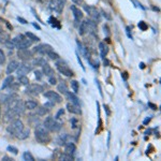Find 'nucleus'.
Segmentation results:
<instances>
[{"label": "nucleus", "instance_id": "f257e3e1", "mask_svg": "<svg viewBox=\"0 0 161 161\" xmlns=\"http://www.w3.org/2000/svg\"><path fill=\"white\" fill-rule=\"evenodd\" d=\"M34 135L38 142L42 143V144H48L51 141V135L48 133V129L45 128L44 126L38 125L36 130H34Z\"/></svg>", "mask_w": 161, "mask_h": 161}, {"label": "nucleus", "instance_id": "f03ea898", "mask_svg": "<svg viewBox=\"0 0 161 161\" xmlns=\"http://www.w3.org/2000/svg\"><path fill=\"white\" fill-rule=\"evenodd\" d=\"M12 41H13V43H14L15 48H18V50H24V48H30L31 43H32V41H30L28 38H25L23 34L16 36Z\"/></svg>", "mask_w": 161, "mask_h": 161}, {"label": "nucleus", "instance_id": "7ed1b4c3", "mask_svg": "<svg viewBox=\"0 0 161 161\" xmlns=\"http://www.w3.org/2000/svg\"><path fill=\"white\" fill-rule=\"evenodd\" d=\"M44 127L48 130L52 131V132H58L61 128V123H58L56 120V118H53V117H48V118L44 120Z\"/></svg>", "mask_w": 161, "mask_h": 161}, {"label": "nucleus", "instance_id": "20e7f679", "mask_svg": "<svg viewBox=\"0 0 161 161\" xmlns=\"http://www.w3.org/2000/svg\"><path fill=\"white\" fill-rule=\"evenodd\" d=\"M23 129H24V125H23L21 120H19V119H16V120H14L13 123H11L9 126H8L7 131L10 133V134L17 135L21 130H23Z\"/></svg>", "mask_w": 161, "mask_h": 161}, {"label": "nucleus", "instance_id": "39448f33", "mask_svg": "<svg viewBox=\"0 0 161 161\" xmlns=\"http://www.w3.org/2000/svg\"><path fill=\"white\" fill-rule=\"evenodd\" d=\"M56 68L57 70L60 72L61 74L66 76H72L73 75V72L70 70V68L68 67V64L64 61V60H59V61L56 62Z\"/></svg>", "mask_w": 161, "mask_h": 161}, {"label": "nucleus", "instance_id": "423d86ee", "mask_svg": "<svg viewBox=\"0 0 161 161\" xmlns=\"http://www.w3.org/2000/svg\"><path fill=\"white\" fill-rule=\"evenodd\" d=\"M84 10H85L86 12H87V14L91 17V19H93L94 21H100V19H101V15H100V13L98 12L97 9H96L95 7L85 5H84Z\"/></svg>", "mask_w": 161, "mask_h": 161}, {"label": "nucleus", "instance_id": "0eeeda50", "mask_svg": "<svg viewBox=\"0 0 161 161\" xmlns=\"http://www.w3.org/2000/svg\"><path fill=\"white\" fill-rule=\"evenodd\" d=\"M64 5H66V0H51L50 8L52 10H54L55 12L61 13Z\"/></svg>", "mask_w": 161, "mask_h": 161}, {"label": "nucleus", "instance_id": "6e6552de", "mask_svg": "<svg viewBox=\"0 0 161 161\" xmlns=\"http://www.w3.org/2000/svg\"><path fill=\"white\" fill-rule=\"evenodd\" d=\"M26 94L28 95H32V96H38L39 94H41L43 91V87L38 84H32V85H29L26 88Z\"/></svg>", "mask_w": 161, "mask_h": 161}, {"label": "nucleus", "instance_id": "1a4fd4ad", "mask_svg": "<svg viewBox=\"0 0 161 161\" xmlns=\"http://www.w3.org/2000/svg\"><path fill=\"white\" fill-rule=\"evenodd\" d=\"M31 70H32V64H19L18 68H17V76L19 77V76L26 75V74H28Z\"/></svg>", "mask_w": 161, "mask_h": 161}, {"label": "nucleus", "instance_id": "9d476101", "mask_svg": "<svg viewBox=\"0 0 161 161\" xmlns=\"http://www.w3.org/2000/svg\"><path fill=\"white\" fill-rule=\"evenodd\" d=\"M44 97L48 98L50 101H53L54 103H60V102L62 101V98L60 97V96L58 95L57 93L52 91V90H50V91H48V93H45Z\"/></svg>", "mask_w": 161, "mask_h": 161}, {"label": "nucleus", "instance_id": "9b49d317", "mask_svg": "<svg viewBox=\"0 0 161 161\" xmlns=\"http://www.w3.org/2000/svg\"><path fill=\"white\" fill-rule=\"evenodd\" d=\"M51 51H53V48L50 44H41V45H39V46H36V48H33V52L34 53H40V54H42V55L48 54V53H50Z\"/></svg>", "mask_w": 161, "mask_h": 161}, {"label": "nucleus", "instance_id": "f8f14e48", "mask_svg": "<svg viewBox=\"0 0 161 161\" xmlns=\"http://www.w3.org/2000/svg\"><path fill=\"white\" fill-rule=\"evenodd\" d=\"M17 56H18L19 59H21V60H28V59H30V57L32 56V53L29 52L27 48H24V50H18Z\"/></svg>", "mask_w": 161, "mask_h": 161}, {"label": "nucleus", "instance_id": "ddd939ff", "mask_svg": "<svg viewBox=\"0 0 161 161\" xmlns=\"http://www.w3.org/2000/svg\"><path fill=\"white\" fill-rule=\"evenodd\" d=\"M71 11L74 15L75 21H80V19L83 18V13H82V11H80L78 8H76L75 5H71Z\"/></svg>", "mask_w": 161, "mask_h": 161}, {"label": "nucleus", "instance_id": "4468645a", "mask_svg": "<svg viewBox=\"0 0 161 161\" xmlns=\"http://www.w3.org/2000/svg\"><path fill=\"white\" fill-rule=\"evenodd\" d=\"M67 109H68V111L70 112V113L76 114V115H80V114H82V111H80V107L76 104H73V103H68V104H67Z\"/></svg>", "mask_w": 161, "mask_h": 161}, {"label": "nucleus", "instance_id": "2eb2a0df", "mask_svg": "<svg viewBox=\"0 0 161 161\" xmlns=\"http://www.w3.org/2000/svg\"><path fill=\"white\" fill-rule=\"evenodd\" d=\"M18 66H19L18 62L15 61V60H12V61L9 64V66H8V68H7V74H9V75H10L11 73H13L15 70H17Z\"/></svg>", "mask_w": 161, "mask_h": 161}, {"label": "nucleus", "instance_id": "dca6fc26", "mask_svg": "<svg viewBox=\"0 0 161 161\" xmlns=\"http://www.w3.org/2000/svg\"><path fill=\"white\" fill-rule=\"evenodd\" d=\"M42 69H43V72L42 73H44L46 76H52V75H54V70H53L52 68H51V66L48 64H46L45 62L44 64H42Z\"/></svg>", "mask_w": 161, "mask_h": 161}, {"label": "nucleus", "instance_id": "f3484780", "mask_svg": "<svg viewBox=\"0 0 161 161\" xmlns=\"http://www.w3.org/2000/svg\"><path fill=\"white\" fill-rule=\"evenodd\" d=\"M64 150H66V154H69V155H71V156H73V155L75 154L76 147L73 143H68V144L66 145Z\"/></svg>", "mask_w": 161, "mask_h": 161}, {"label": "nucleus", "instance_id": "a211bd4d", "mask_svg": "<svg viewBox=\"0 0 161 161\" xmlns=\"http://www.w3.org/2000/svg\"><path fill=\"white\" fill-rule=\"evenodd\" d=\"M29 133H30V130H29L28 128H24L21 132L18 133V134L16 135V136H17V139H19V140H25V139H27V137L29 136Z\"/></svg>", "mask_w": 161, "mask_h": 161}, {"label": "nucleus", "instance_id": "6ab92c4d", "mask_svg": "<svg viewBox=\"0 0 161 161\" xmlns=\"http://www.w3.org/2000/svg\"><path fill=\"white\" fill-rule=\"evenodd\" d=\"M80 36H83V34H85L86 32H88V25H87V21H84L80 23Z\"/></svg>", "mask_w": 161, "mask_h": 161}, {"label": "nucleus", "instance_id": "aec40b11", "mask_svg": "<svg viewBox=\"0 0 161 161\" xmlns=\"http://www.w3.org/2000/svg\"><path fill=\"white\" fill-rule=\"evenodd\" d=\"M67 97H68V99L71 101V103H73V104H76V105L80 104V100H78V98L75 96V94L68 93V94H67Z\"/></svg>", "mask_w": 161, "mask_h": 161}, {"label": "nucleus", "instance_id": "412c9836", "mask_svg": "<svg viewBox=\"0 0 161 161\" xmlns=\"http://www.w3.org/2000/svg\"><path fill=\"white\" fill-rule=\"evenodd\" d=\"M13 80H14V77H13L12 75H9L7 78H5V83L2 84V89H5V88H8V87H10V86L12 85V83H13Z\"/></svg>", "mask_w": 161, "mask_h": 161}, {"label": "nucleus", "instance_id": "4be33fe9", "mask_svg": "<svg viewBox=\"0 0 161 161\" xmlns=\"http://www.w3.org/2000/svg\"><path fill=\"white\" fill-rule=\"evenodd\" d=\"M99 48H100V52H101V57L102 58H104L105 55H107V52H109V48H107V46L104 44V43H100Z\"/></svg>", "mask_w": 161, "mask_h": 161}, {"label": "nucleus", "instance_id": "5701e85b", "mask_svg": "<svg viewBox=\"0 0 161 161\" xmlns=\"http://www.w3.org/2000/svg\"><path fill=\"white\" fill-rule=\"evenodd\" d=\"M8 40H10V37L5 31H3L2 29L0 30V43H5Z\"/></svg>", "mask_w": 161, "mask_h": 161}, {"label": "nucleus", "instance_id": "b1692460", "mask_svg": "<svg viewBox=\"0 0 161 161\" xmlns=\"http://www.w3.org/2000/svg\"><path fill=\"white\" fill-rule=\"evenodd\" d=\"M58 91H60L61 94H64V95H67V94L69 93L68 91V87H67L66 83H64V82H61V83L58 85Z\"/></svg>", "mask_w": 161, "mask_h": 161}, {"label": "nucleus", "instance_id": "393cba45", "mask_svg": "<svg viewBox=\"0 0 161 161\" xmlns=\"http://www.w3.org/2000/svg\"><path fill=\"white\" fill-rule=\"evenodd\" d=\"M37 102L36 101H32V100H28V101L25 103V107L28 110H33V109H36L37 107Z\"/></svg>", "mask_w": 161, "mask_h": 161}, {"label": "nucleus", "instance_id": "a878e982", "mask_svg": "<svg viewBox=\"0 0 161 161\" xmlns=\"http://www.w3.org/2000/svg\"><path fill=\"white\" fill-rule=\"evenodd\" d=\"M48 23H51V25H52L53 27H55V28L60 29V24H59V21H57L56 17H54V16L50 17V21H48Z\"/></svg>", "mask_w": 161, "mask_h": 161}, {"label": "nucleus", "instance_id": "bb28decb", "mask_svg": "<svg viewBox=\"0 0 161 161\" xmlns=\"http://www.w3.org/2000/svg\"><path fill=\"white\" fill-rule=\"evenodd\" d=\"M23 158H24V160H26V161H34L33 156L29 152H25L24 155H23Z\"/></svg>", "mask_w": 161, "mask_h": 161}, {"label": "nucleus", "instance_id": "cd10ccee", "mask_svg": "<svg viewBox=\"0 0 161 161\" xmlns=\"http://www.w3.org/2000/svg\"><path fill=\"white\" fill-rule=\"evenodd\" d=\"M60 159L64 161H71V160H73V156L64 153V154H62L61 156H60Z\"/></svg>", "mask_w": 161, "mask_h": 161}, {"label": "nucleus", "instance_id": "c85d7f7f", "mask_svg": "<svg viewBox=\"0 0 161 161\" xmlns=\"http://www.w3.org/2000/svg\"><path fill=\"white\" fill-rule=\"evenodd\" d=\"M48 110L46 109L45 107H39V109H38L37 113H38V115H40V116H44L45 114L48 113Z\"/></svg>", "mask_w": 161, "mask_h": 161}, {"label": "nucleus", "instance_id": "c756f323", "mask_svg": "<svg viewBox=\"0 0 161 161\" xmlns=\"http://www.w3.org/2000/svg\"><path fill=\"white\" fill-rule=\"evenodd\" d=\"M26 37L30 41H37V42H38V41H40V39H39L38 37L34 36V34H33V33H31V32H27L26 33Z\"/></svg>", "mask_w": 161, "mask_h": 161}, {"label": "nucleus", "instance_id": "7c9ffc66", "mask_svg": "<svg viewBox=\"0 0 161 161\" xmlns=\"http://www.w3.org/2000/svg\"><path fill=\"white\" fill-rule=\"evenodd\" d=\"M71 87H72V89H73L74 94L78 93V82H77V80H72V82H71Z\"/></svg>", "mask_w": 161, "mask_h": 161}, {"label": "nucleus", "instance_id": "2f4dec72", "mask_svg": "<svg viewBox=\"0 0 161 161\" xmlns=\"http://www.w3.org/2000/svg\"><path fill=\"white\" fill-rule=\"evenodd\" d=\"M48 55L52 60H58L59 59V55L57 54V53H54L53 51H51L50 53H48Z\"/></svg>", "mask_w": 161, "mask_h": 161}, {"label": "nucleus", "instance_id": "473e14b6", "mask_svg": "<svg viewBox=\"0 0 161 161\" xmlns=\"http://www.w3.org/2000/svg\"><path fill=\"white\" fill-rule=\"evenodd\" d=\"M19 80V83H21L23 85H28L29 84V80L26 75H23V76H19L18 77Z\"/></svg>", "mask_w": 161, "mask_h": 161}, {"label": "nucleus", "instance_id": "72a5a7b5", "mask_svg": "<svg viewBox=\"0 0 161 161\" xmlns=\"http://www.w3.org/2000/svg\"><path fill=\"white\" fill-rule=\"evenodd\" d=\"M139 28H140L141 30L145 31V30H147V29H148V26H147V24L145 23V21H141L140 23H139Z\"/></svg>", "mask_w": 161, "mask_h": 161}, {"label": "nucleus", "instance_id": "f704fd0d", "mask_svg": "<svg viewBox=\"0 0 161 161\" xmlns=\"http://www.w3.org/2000/svg\"><path fill=\"white\" fill-rule=\"evenodd\" d=\"M5 44L9 50H13V48H15V45H14V43H13L12 40H8Z\"/></svg>", "mask_w": 161, "mask_h": 161}, {"label": "nucleus", "instance_id": "c9c22d12", "mask_svg": "<svg viewBox=\"0 0 161 161\" xmlns=\"http://www.w3.org/2000/svg\"><path fill=\"white\" fill-rule=\"evenodd\" d=\"M8 150L12 153L13 155H17V154H18V149H17L16 147L12 146V145H10V146H8Z\"/></svg>", "mask_w": 161, "mask_h": 161}, {"label": "nucleus", "instance_id": "e433bc0d", "mask_svg": "<svg viewBox=\"0 0 161 161\" xmlns=\"http://www.w3.org/2000/svg\"><path fill=\"white\" fill-rule=\"evenodd\" d=\"M34 77L37 78L38 80H41L43 77V74L41 71H39V70H37V71H34Z\"/></svg>", "mask_w": 161, "mask_h": 161}, {"label": "nucleus", "instance_id": "4c0bfd02", "mask_svg": "<svg viewBox=\"0 0 161 161\" xmlns=\"http://www.w3.org/2000/svg\"><path fill=\"white\" fill-rule=\"evenodd\" d=\"M5 61V53L2 52V50H0V64H3Z\"/></svg>", "mask_w": 161, "mask_h": 161}, {"label": "nucleus", "instance_id": "58836bf2", "mask_svg": "<svg viewBox=\"0 0 161 161\" xmlns=\"http://www.w3.org/2000/svg\"><path fill=\"white\" fill-rule=\"evenodd\" d=\"M131 1H132V2H133V5H135V7H136V8H140V9H142V10H145V8L143 7V5H141V3L139 2V1H137V0H131Z\"/></svg>", "mask_w": 161, "mask_h": 161}, {"label": "nucleus", "instance_id": "ea45409f", "mask_svg": "<svg viewBox=\"0 0 161 161\" xmlns=\"http://www.w3.org/2000/svg\"><path fill=\"white\" fill-rule=\"evenodd\" d=\"M64 109H60L59 111H58V113L56 114L55 118H56V119H59L60 116H61V115H64Z\"/></svg>", "mask_w": 161, "mask_h": 161}, {"label": "nucleus", "instance_id": "a19ab883", "mask_svg": "<svg viewBox=\"0 0 161 161\" xmlns=\"http://www.w3.org/2000/svg\"><path fill=\"white\" fill-rule=\"evenodd\" d=\"M54 105H55V103H54V102H53V101H48V103H45V104H44V107L48 110V109H51V107H54Z\"/></svg>", "mask_w": 161, "mask_h": 161}, {"label": "nucleus", "instance_id": "79ce46f5", "mask_svg": "<svg viewBox=\"0 0 161 161\" xmlns=\"http://www.w3.org/2000/svg\"><path fill=\"white\" fill-rule=\"evenodd\" d=\"M76 57H77V61H78V64H80V66L82 67V69H83V71H85V67H84L83 62H82V59H80V55H78V54H76Z\"/></svg>", "mask_w": 161, "mask_h": 161}, {"label": "nucleus", "instance_id": "37998d69", "mask_svg": "<svg viewBox=\"0 0 161 161\" xmlns=\"http://www.w3.org/2000/svg\"><path fill=\"white\" fill-rule=\"evenodd\" d=\"M101 13H102V15H103V16L107 19V21H111V19H112V16H111V15H109V13H107L105 11H101Z\"/></svg>", "mask_w": 161, "mask_h": 161}, {"label": "nucleus", "instance_id": "c03bdc74", "mask_svg": "<svg viewBox=\"0 0 161 161\" xmlns=\"http://www.w3.org/2000/svg\"><path fill=\"white\" fill-rule=\"evenodd\" d=\"M48 82H50V84H52V85H55L56 84V78L54 77V75H52V76H50V80H48Z\"/></svg>", "mask_w": 161, "mask_h": 161}, {"label": "nucleus", "instance_id": "a18cd8bd", "mask_svg": "<svg viewBox=\"0 0 161 161\" xmlns=\"http://www.w3.org/2000/svg\"><path fill=\"white\" fill-rule=\"evenodd\" d=\"M126 33H127L128 38L132 40V34H131V32H130V27H127V28H126Z\"/></svg>", "mask_w": 161, "mask_h": 161}, {"label": "nucleus", "instance_id": "49530a36", "mask_svg": "<svg viewBox=\"0 0 161 161\" xmlns=\"http://www.w3.org/2000/svg\"><path fill=\"white\" fill-rule=\"evenodd\" d=\"M96 84H97L98 88H99V93H100V96H101V97H103V94H102V88H101V86H100V83H99V82H98L97 80H96Z\"/></svg>", "mask_w": 161, "mask_h": 161}, {"label": "nucleus", "instance_id": "de8ad7c7", "mask_svg": "<svg viewBox=\"0 0 161 161\" xmlns=\"http://www.w3.org/2000/svg\"><path fill=\"white\" fill-rule=\"evenodd\" d=\"M17 21H19V23H21V24H27V21H26V19H24V18H23V17H17Z\"/></svg>", "mask_w": 161, "mask_h": 161}, {"label": "nucleus", "instance_id": "09e8293b", "mask_svg": "<svg viewBox=\"0 0 161 161\" xmlns=\"http://www.w3.org/2000/svg\"><path fill=\"white\" fill-rule=\"evenodd\" d=\"M103 30H104V33L110 34V29H109V27H107V25H104V26H103Z\"/></svg>", "mask_w": 161, "mask_h": 161}, {"label": "nucleus", "instance_id": "8fccbe9b", "mask_svg": "<svg viewBox=\"0 0 161 161\" xmlns=\"http://www.w3.org/2000/svg\"><path fill=\"white\" fill-rule=\"evenodd\" d=\"M104 110H105V112H107V116H110V115H111V112H110V110H109V107H107V105H105V104H104Z\"/></svg>", "mask_w": 161, "mask_h": 161}, {"label": "nucleus", "instance_id": "3c124183", "mask_svg": "<svg viewBox=\"0 0 161 161\" xmlns=\"http://www.w3.org/2000/svg\"><path fill=\"white\" fill-rule=\"evenodd\" d=\"M110 141H111V132L107 133V147H110Z\"/></svg>", "mask_w": 161, "mask_h": 161}, {"label": "nucleus", "instance_id": "603ef678", "mask_svg": "<svg viewBox=\"0 0 161 161\" xmlns=\"http://www.w3.org/2000/svg\"><path fill=\"white\" fill-rule=\"evenodd\" d=\"M148 107H150L153 110H157V105L153 104V103H150V102H149V103H148Z\"/></svg>", "mask_w": 161, "mask_h": 161}, {"label": "nucleus", "instance_id": "864d4df0", "mask_svg": "<svg viewBox=\"0 0 161 161\" xmlns=\"http://www.w3.org/2000/svg\"><path fill=\"white\" fill-rule=\"evenodd\" d=\"M2 160H3V161H11V160H13V159H12V158H9L8 156H5V157L2 158Z\"/></svg>", "mask_w": 161, "mask_h": 161}, {"label": "nucleus", "instance_id": "5fc2aeb1", "mask_svg": "<svg viewBox=\"0 0 161 161\" xmlns=\"http://www.w3.org/2000/svg\"><path fill=\"white\" fill-rule=\"evenodd\" d=\"M150 119H152V117H148V118H146L144 121H143V123H144V125H147V123H148L149 121H150Z\"/></svg>", "mask_w": 161, "mask_h": 161}, {"label": "nucleus", "instance_id": "6e6d98bb", "mask_svg": "<svg viewBox=\"0 0 161 161\" xmlns=\"http://www.w3.org/2000/svg\"><path fill=\"white\" fill-rule=\"evenodd\" d=\"M32 25H33V27H34V28H37L38 30H40V29H41V27L39 26V25L37 24V23H32Z\"/></svg>", "mask_w": 161, "mask_h": 161}, {"label": "nucleus", "instance_id": "4d7b16f0", "mask_svg": "<svg viewBox=\"0 0 161 161\" xmlns=\"http://www.w3.org/2000/svg\"><path fill=\"white\" fill-rule=\"evenodd\" d=\"M72 127H73V128H76V120L75 119H72Z\"/></svg>", "mask_w": 161, "mask_h": 161}, {"label": "nucleus", "instance_id": "13d9d810", "mask_svg": "<svg viewBox=\"0 0 161 161\" xmlns=\"http://www.w3.org/2000/svg\"><path fill=\"white\" fill-rule=\"evenodd\" d=\"M123 78H125V80H127V78H128V73H127V72H123Z\"/></svg>", "mask_w": 161, "mask_h": 161}, {"label": "nucleus", "instance_id": "bf43d9fd", "mask_svg": "<svg viewBox=\"0 0 161 161\" xmlns=\"http://www.w3.org/2000/svg\"><path fill=\"white\" fill-rule=\"evenodd\" d=\"M110 64V61L107 59H104V66H109Z\"/></svg>", "mask_w": 161, "mask_h": 161}, {"label": "nucleus", "instance_id": "052dcab7", "mask_svg": "<svg viewBox=\"0 0 161 161\" xmlns=\"http://www.w3.org/2000/svg\"><path fill=\"white\" fill-rule=\"evenodd\" d=\"M153 10H154V11H157V12H159V11H160V10H159V8H156V7L153 8Z\"/></svg>", "mask_w": 161, "mask_h": 161}, {"label": "nucleus", "instance_id": "680f3d73", "mask_svg": "<svg viewBox=\"0 0 161 161\" xmlns=\"http://www.w3.org/2000/svg\"><path fill=\"white\" fill-rule=\"evenodd\" d=\"M140 67H141V69H144V68H145V64H143V62H141V64H140Z\"/></svg>", "mask_w": 161, "mask_h": 161}, {"label": "nucleus", "instance_id": "e2e57ef3", "mask_svg": "<svg viewBox=\"0 0 161 161\" xmlns=\"http://www.w3.org/2000/svg\"><path fill=\"white\" fill-rule=\"evenodd\" d=\"M72 1H73L74 3H80V1H82V0H72Z\"/></svg>", "mask_w": 161, "mask_h": 161}, {"label": "nucleus", "instance_id": "0e129e2a", "mask_svg": "<svg viewBox=\"0 0 161 161\" xmlns=\"http://www.w3.org/2000/svg\"><path fill=\"white\" fill-rule=\"evenodd\" d=\"M0 30H1V28H0Z\"/></svg>", "mask_w": 161, "mask_h": 161}]
</instances>
